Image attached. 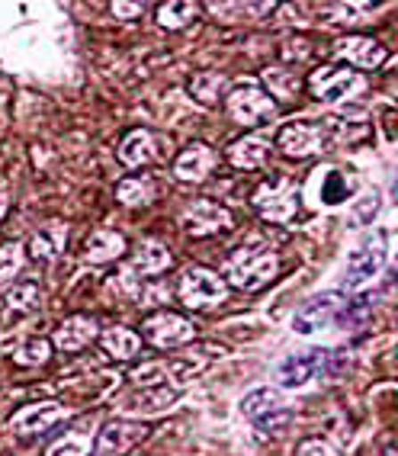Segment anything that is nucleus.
I'll return each instance as SVG.
<instances>
[{
    "instance_id": "28",
    "label": "nucleus",
    "mask_w": 398,
    "mask_h": 456,
    "mask_svg": "<svg viewBox=\"0 0 398 456\" xmlns=\"http://www.w3.org/2000/svg\"><path fill=\"white\" fill-rule=\"evenodd\" d=\"M353 187H357V180L347 177V174L337 171V167H331V171H325V177L318 180V203H321V206L344 203Z\"/></svg>"
},
{
    "instance_id": "6",
    "label": "nucleus",
    "mask_w": 398,
    "mask_h": 456,
    "mask_svg": "<svg viewBox=\"0 0 398 456\" xmlns=\"http://www.w3.org/2000/svg\"><path fill=\"white\" fill-rule=\"evenodd\" d=\"M309 87L321 103L334 106V103H344V100L357 97L360 90L366 87V77L353 68H341V65H325V68H315L309 77Z\"/></svg>"
},
{
    "instance_id": "17",
    "label": "nucleus",
    "mask_w": 398,
    "mask_h": 456,
    "mask_svg": "<svg viewBox=\"0 0 398 456\" xmlns=\"http://www.w3.org/2000/svg\"><path fill=\"white\" fill-rule=\"evenodd\" d=\"M100 338V325H97V318H90V315H71L65 318L61 325L55 328V334H52V344H55L58 351H65V354H77L84 351L87 344H93Z\"/></svg>"
},
{
    "instance_id": "31",
    "label": "nucleus",
    "mask_w": 398,
    "mask_h": 456,
    "mask_svg": "<svg viewBox=\"0 0 398 456\" xmlns=\"http://www.w3.org/2000/svg\"><path fill=\"white\" fill-rule=\"evenodd\" d=\"M7 309L17 312V315H29V312L39 309L42 302V289L36 283H17L13 289H7Z\"/></svg>"
},
{
    "instance_id": "36",
    "label": "nucleus",
    "mask_w": 398,
    "mask_h": 456,
    "mask_svg": "<svg viewBox=\"0 0 398 456\" xmlns=\"http://www.w3.org/2000/svg\"><path fill=\"white\" fill-rule=\"evenodd\" d=\"M110 10H113V17H119V20H135V17H142L145 13V4H110Z\"/></svg>"
},
{
    "instance_id": "2",
    "label": "nucleus",
    "mask_w": 398,
    "mask_h": 456,
    "mask_svg": "<svg viewBox=\"0 0 398 456\" xmlns=\"http://www.w3.org/2000/svg\"><path fill=\"white\" fill-rule=\"evenodd\" d=\"M241 415L264 434H280L286 431V424L293 418V408L286 402V395L277 386H254L251 392L241 395Z\"/></svg>"
},
{
    "instance_id": "20",
    "label": "nucleus",
    "mask_w": 398,
    "mask_h": 456,
    "mask_svg": "<svg viewBox=\"0 0 398 456\" xmlns=\"http://www.w3.org/2000/svg\"><path fill=\"white\" fill-rule=\"evenodd\" d=\"M126 251H129L126 238H122L119 232H113V228H97V232L84 241V261L97 264V267L100 264L119 261V257H126Z\"/></svg>"
},
{
    "instance_id": "30",
    "label": "nucleus",
    "mask_w": 398,
    "mask_h": 456,
    "mask_svg": "<svg viewBox=\"0 0 398 456\" xmlns=\"http://www.w3.org/2000/svg\"><path fill=\"white\" fill-rule=\"evenodd\" d=\"M93 434L90 431H81V428H71L65 431L61 437L45 450V456H90L93 453Z\"/></svg>"
},
{
    "instance_id": "35",
    "label": "nucleus",
    "mask_w": 398,
    "mask_h": 456,
    "mask_svg": "<svg viewBox=\"0 0 398 456\" xmlns=\"http://www.w3.org/2000/svg\"><path fill=\"white\" fill-rule=\"evenodd\" d=\"M293 456H337V450L321 437H312V440H302L299 447H296Z\"/></svg>"
},
{
    "instance_id": "37",
    "label": "nucleus",
    "mask_w": 398,
    "mask_h": 456,
    "mask_svg": "<svg viewBox=\"0 0 398 456\" xmlns=\"http://www.w3.org/2000/svg\"><path fill=\"white\" fill-rule=\"evenodd\" d=\"M7 209H10V200L4 193H0V222H4V216H7Z\"/></svg>"
},
{
    "instance_id": "29",
    "label": "nucleus",
    "mask_w": 398,
    "mask_h": 456,
    "mask_svg": "<svg viewBox=\"0 0 398 456\" xmlns=\"http://www.w3.org/2000/svg\"><path fill=\"white\" fill-rule=\"evenodd\" d=\"M26 267V245L20 241H10V245L0 248V293L13 289Z\"/></svg>"
},
{
    "instance_id": "27",
    "label": "nucleus",
    "mask_w": 398,
    "mask_h": 456,
    "mask_svg": "<svg viewBox=\"0 0 398 456\" xmlns=\"http://www.w3.org/2000/svg\"><path fill=\"white\" fill-rule=\"evenodd\" d=\"M199 4H190V0H171V4H161L155 10V20L161 29H187L196 17H199Z\"/></svg>"
},
{
    "instance_id": "15",
    "label": "nucleus",
    "mask_w": 398,
    "mask_h": 456,
    "mask_svg": "<svg viewBox=\"0 0 398 456\" xmlns=\"http://www.w3.org/2000/svg\"><path fill=\"white\" fill-rule=\"evenodd\" d=\"M277 145L286 158H312L328 148V132L321 123H293L280 129Z\"/></svg>"
},
{
    "instance_id": "12",
    "label": "nucleus",
    "mask_w": 398,
    "mask_h": 456,
    "mask_svg": "<svg viewBox=\"0 0 398 456\" xmlns=\"http://www.w3.org/2000/svg\"><path fill=\"white\" fill-rule=\"evenodd\" d=\"M180 225L190 238H206L215 235V232H228L231 228V212L225 206L212 203V200H196L183 209L180 216Z\"/></svg>"
},
{
    "instance_id": "19",
    "label": "nucleus",
    "mask_w": 398,
    "mask_h": 456,
    "mask_svg": "<svg viewBox=\"0 0 398 456\" xmlns=\"http://www.w3.org/2000/svg\"><path fill=\"white\" fill-rule=\"evenodd\" d=\"M270 132H254V135H244V139L231 142L228 145V161L235 164L238 171H257L260 164L267 161L270 151Z\"/></svg>"
},
{
    "instance_id": "23",
    "label": "nucleus",
    "mask_w": 398,
    "mask_h": 456,
    "mask_svg": "<svg viewBox=\"0 0 398 456\" xmlns=\"http://www.w3.org/2000/svg\"><path fill=\"white\" fill-rule=\"evenodd\" d=\"M158 155V145H155V135L148 129H132L119 145V161L126 167H145L151 164Z\"/></svg>"
},
{
    "instance_id": "24",
    "label": "nucleus",
    "mask_w": 398,
    "mask_h": 456,
    "mask_svg": "<svg viewBox=\"0 0 398 456\" xmlns=\"http://www.w3.org/2000/svg\"><path fill=\"white\" fill-rule=\"evenodd\" d=\"M225 87H228V81L222 71H196L187 84L190 97L199 106H215L222 100V94H225Z\"/></svg>"
},
{
    "instance_id": "34",
    "label": "nucleus",
    "mask_w": 398,
    "mask_h": 456,
    "mask_svg": "<svg viewBox=\"0 0 398 456\" xmlns=\"http://www.w3.org/2000/svg\"><path fill=\"white\" fill-rule=\"evenodd\" d=\"M264 81L270 84V94H280V97H293L299 90V77L289 68H267Z\"/></svg>"
},
{
    "instance_id": "32",
    "label": "nucleus",
    "mask_w": 398,
    "mask_h": 456,
    "mask_svg": "<svg viewBox=\"0 0 398 456\" xmlns=\"http://www.w3.org/2000/svg\"><path fill=\"white\" fill-rule=\"evenodd\" d=\"M49 357H52V341H45V338H29L13 354V360H17L20 367H42V363H49Z\"/></svg>"
},
{
    "instance_id": "3",
    "label": "nucleus",
    "mask_w": 398,
    "mask_h": 456,
    "mask_svg": "<svg viewBox=\"0 0 398 456\" xmlns=\"http://www.w3.org/2000/svg\"><path fill=\"white\" fill-rule=\"evenodd\" d=\"M225 106L238 126L273 123V116H277V100L270 97L257 77H241V81H235V87L225 94Z\"/></svg>"
},
{
    "instance_id": "4",
    "label": "nucleus",
    "mask_w": 398,
    "mask_h": 456,
    "mask_svg": "<svg viewBox=\"0 0 398 456\" xmlns=\"http://www.w3.org/2000/svg\"><path fill=\"white\" fill-rule=\"evenodd\" d=\"M254 209L260 212V219L267 222H280V225H289L299 212V187L296 180L289 177H273L264 180L251 196Z\"/></svg>"
},
{
    "instance_id": "5",
    "label": "nucleus",
    "mask_w": 398,
    "mask_h": 456,
    "mask_svg": "<svg viewBox=\"0 0 398 456\" xmlns=\"http://www.w3.org/2000/svg\"><path fill=\"white\" fill-rule=\"evenodd\" d=\"M228 289H231V286L225 283V277H219V273H212V270H206V267H187L177 286L180 302L196 312L222 305V302L228 299Z\"/></svg>"
},
{
    "instance_id": "10",
    "label": "nucleus",
    "mask_w": 398,
    "mask_h": 456,
    "mask_svg": "<svg viewBox=\"0 0 398 456\" xmlns=\"http://www.w3.org/2000/svg\"><path fill=\"white\" fill-rule=\"evenodd\" d=\"M142 334H145L148 344H155L161 351H174V347H183L196 338V328L190 318L177 315V312H155L142 322Z\"/></svg>"
},
{
    "instance_id": "33",
    "label": "nucleus",
    "mask_w": 398,
    "mask_h": 456,
    "mask_svg": "<svg viewBox=\"0 0 398 456\" xmlns=\"http://www.w3.org/2000/svg\"><path fill=\"white\" fill-rule=\"evenodd\" d=\"M209 13H215V20H228V13H235L231 20H254L257 13H270L273 4H206Z\"/></svg>"
},
{
    "instance_id": "26",
    "label": "nucleus",
    "mask_w": 398,
    "mask_h": 456,
    "mask_svg": "<svg viewBox=\"0 0 398 456\" xmlns=\"http://www.w3.org/2000/svg\"><path fill=\"white\" fill-rule=\"evenodd\" d=\"M100 344H103L106 357L113 360H132L139 357L142 351V338L135 331H129V328H110V331H103Z\"/></svg>"
},
{
    "instance_id": "16",
    "label": "nucleus",
    "mask_w": 398,
    "mask_h": 456,
    "mask_svg": "<svg viewBox=\"0 0 398 456\" xmlns=\"http://www.w3.org/2000/svg\"><path fill=\"white\" fill-rule=\"evenodd\" d=\"M334 58L347 61L353 71H357V68L360 71H376V68L386 65L389 52H386V45L376 42L373 36H347V39L334 42Z\"/></svg>"
},
{
    "instance_id": "1",
    "label": "nucleus",
    "mask_w": 398,
    "mask_h": 456,
    "mask_svg": "<svg viewBox=\"0 0 398 456\" xmlns=\"http://www.w3.org/2000/svg\"><path fill=\"white\" fill-rule=\"evenodd\" d=\"M277 270L280 257L267 245H244L225 261V283L244 289V293H254L277 277Z\"/></svg>"
},
{
    "instance_id": "14",
    "label": "nucleus",
    "mask_w": 398,
    "mask_h": 456,
    "mask_svg": "<svg viewBox=\"0 0 398 456\" xmlns=\"http://www.w3.org/2000/svg\"><path fill=\"white\" fill-rule=\"evenodd\" d=\"M328 357L331 351H312V354H289L277 363V383L286 389H302L309 386L315 376L328 370Z\"/></svg>"
},
{
    "instance_id": "21",
    "label": "nucleus",
    "mask_w": 398,
    "mask_h": 456,
    "mask_svg": "<svg viewBox=\"0 0 398 456\" xmlns=\"http://www.w3.org/2000/svg\"><path fill=\"white\" fill-rule=\"evenodd\" d=\"M171 251L161 245V241H142L135 251H132V261H129V277H158L161 270L171 267Z\"/></svg>"
},
{
    "instance_id": "11",
    "label": "nucleus",
    "mask_w": 398,
    "mask_h": 456,
    "mask_svg": "<svg viewBox=\"0 0 398 456\" xmlns=\"http://www.w3.org/2000/svg\"><path fill=\"white\" fill-rule=\"evenodd\" d=\"M386 267V241L376 238V241H363L360 248L347 254V264H344V286L347 289H363L366 283H373L376 277Z\"/></svg>"
},
{
    "instance_id": "22",
    "label": "nucleus",
    "mask_w": 398,
    "mask_h": 456,
    "mask_svg": "<svg viewBox=\"0 0 398 456\" xmlns=\"http://www.w3.org/2000/svg\"><path fill=\"white\" fill-rule=\"evenodd\" d=\"M68 245V225L65 222H45V225L29 238V254L36 261H55Z\"/></svg>"
},
{
    "instance_id": "13",
    "label": "nucleus",
    "mask_w": 398,
    "mask_h": 456,
    "mask_svg": "<svg viewBox=\"0 0 398 456\" xmlns=\"http://www.w3.org/2000/svg\"><path fill=\"white\" fill-rule=\"evenodd\" d=\"M148 437V428L142 421H110L97 431L93 456H126L132 447H139Z\"/></svg>"
},
{
    "instance_id": "18",
    "label": "nucleus",
    "mask_w": 398,
    "mask_h": 456,
    "mask_svg": "<svg viewBox=\"0 0 398 456\" xmlns=\"http://www.w3.org/2000/svg\"><path fill=\"white\" fill-rule=\"evenodd\" d=\"M212 164H215V151H212L209 145H203V142H193V145L183 148L177 155V161H174V177H177L180 183H203V180L209 177Z\"/></svg>"
},
{
    "instance_id": "8",
    "label": "nucleus",
    "mask_w": 398,
    "mask_h": 456,
    "mask_svg": "<svg viewBox=\"0 0 398 456\" xmlns=\"http://www.w3.org/2000/svg\"><path fill=\"white\" fill-rule=\"evenodd\" d=\"M177 389H171V386H148V389H135L126 392V395H119V399L113 402V408L119 411V415L132 418V421H142V418H151V415H164V411H171L174 405H177Z\"/></svg>"
},
{
    "instance_id": "25",
    "label": "nucleus",
    "mask_w": 398,
    "mask_h": 456,
    "mask_svg": "<svg viewBox=\"0 0 398 456\" xmlns=\"http://www.w3.org/2000/svg\"><path fill=\"white\" fill-rule=\"evenodd\" d=\"M116 200L129 209H139V206H148L155 200V180L148 174H132V177L119 180L116 183Z\"/></svg>"
},
{
    "instance_id": "9",
    "label": "nucleus",
    "mask_w": 398,
    "mask_h": 456,
    "mask_svg": "<svg viewBox=\"0 0 398 456\" xmlns=\"http://www.w3.org/2000/svg\"><path fill=\"white\" fill-rule=\"evenodd\" d=\"M344 296L341 293H318L312 296L309 302H302L299 312L293 315V331L302 334V338H315V334H321L325 328L334 325V318L341 315L344 309Z\"/></svg>"
},
{
    "instance_id": "7",
    "label": "nucleus",
    "mask_w": 398,
    "mask_h": 456,
    "mask_svg": "<svg viewBox=\"0 0 398 456\" xmlns=\"http://www.w3.org/2000/svg\"><path fill=\"white\" fill-rule=\"evenodd\" d=\"M68 418H71V411L61 402H33V405H23L17 415L10 418V434H17L23 440L45 437Z\"/></svg>"
}]
</instances>
